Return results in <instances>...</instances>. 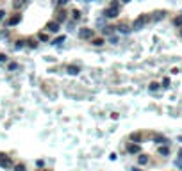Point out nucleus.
<instances>
[{"label": "nucleus", "mask_w": 182, "mask_h": 171, "mask_svg": "<svg viewBox=\"0 0 182 171\" xmlns=\"http://www.w3.org/2000/svg\"><path fill=\"white\" fill-rule=\"evenodd\" d=\"M152 22V14H143V16H139V18H136L134 20V23H132V27L138 30V29H143L146 23H150Z\"/></svg>", "instance_id": "nucleus-1"}, {"label": "nucleus", "mask_w": 182, "mask_h": 171, "mask_svg": "<svg viewBox=\"0 0 182 171\" xmlns=\"http://www.w3.org/2000/svg\"><path fill=\"white\" fill-rule=\"evenodd\" d=\"M13 160L7 157V155H4V153H0V168H4V169H11L13 168Z\"/></svg>", "instance_id": "nucleus-2"}, {"label": "nucleus", "mask_w": 182, "mask_h": 171, "mask_svg": "<svg viewBox=\"0 0 182 171\" xmlns=\"http://www.w3.org/2000/svg\"><path fill=\"white\" fill-rule=\"evenodd\" d=\"M79 38L80 39H93V30H91V29H80V30H79Z\"/></svg>", "instance_id": "nucleus-3"}, {"label": "nucleus", "mask_w": 182, "mask_h": 171, "mask_svg": "<svg viewBox=\"0 0 182 171\" xmlns=\"http://www.w3.org/2000/svg\"><path fill=\"white\" fill-rule=\"evenodd\" d=\"M59 25H61V23L57 22V20H54V22L47 23V27H45V29H47L48 32H59Z\"/></svg>", "instance_id": "nucleus-4"}, {"label": "nucleus", "mask_w": 182, "mask_h": 171, "mask_svg": "<svg viewBox=\"0 0 182 171\" xmlns=\"http://www.w3.org/2000/svg\"><path fill=\"white\" fill-rule=\"evenodd\" d=\"M118 13H120L118 9H113V7L109 6L104 13H102V14H104V18H114V16H118Z\"/></svg>", "instance_id": "nucleus-5"}, {"label": "nucleus", "mask_w": 182, "mask_h": 171, "mask_svg": "<svg viewBox=\"0 0 182 171\" xmlns=\"http://www.w3.org/2000/svg\"><path fill=\"white\" fill-rule=\"evenodd\" d=\"M152 137H154V141H155L157 144H170V141H168L164 136H161V134H154Z\"/></svg>", "instance_id": "nucleus-6"}, {"label": "nucleus", "mask_w": 182, "mask_h": 171, "mask_svg": "<svg viewBox=\"0 0 182 171\" xmlns=\"http://www.w3.org/2000/svg\"><path fill=\"white\" fill-rule=\"evenodd\" d=\"M66 14H68V13L64 11V9H59V11H57V16H55V20H57L59 23L66 22Z\"/></svg>", "instance_id": "nucleus-7"}, {"label": "nucleus", "mask_w": 182, "mask_h": 171, "mask_svg": "<svg viewBox=\"0 0 182 171\" xmlns=\"http://www.w3.org/2000/svg\"><path fill=\"white\" fill-rule=\"evenodd\" d=\"M20 20H22V14H14V16H11L9 20H7V25H9V27H13V25L20 23Z\"/></svg>", "instance_id": "nucleus-8"}, {"label": "nucleus", "mask_w": 182, "mask_h": 171, "mask_svg": "<svg viewBox=\"0 0 182 171\" xmlns=\"http://www.w3.org/2000/svg\"><path fill=\"white\" fill-rule=\"evenodd\" d=\"M27 6V0H13V7L14 9H23Z\"/></svg>", "instance_id": "nucleus-9"}, {"label": "nucleus", "mask_w": 182, "mask_h": 171, "mask_svg": "<svg viewBox=\"0 0 182 171\" xmlns=\"http://www.w3.org/2000/svg\"><path fill=\"white\" fill-rule=\"evenodd\" d=\"M116 29H118V30H120L121 34H129V32H130V30H132V29L129 27L127 23H120V25H118V27H116Z\"/></svg>", "instance_id": "nucleus-10"}, {"label": "nucleus", "mask_w": 182, "mask_h": 171, "mask_svg": "<svg viewBox=\"0 0 182 171\" xmlns=\"http://www.w3.org/2000/svg\"><path fill=\"white\" fill-rule=\"evenodd\" d=\"M127 152H129V153H138V152H139V144H138V143L129 144V146H127Z\"/></svg>", "instance_id": "nucleus-11"}, {"label": "nucleus", "mask_w": 182, "mask_h": 171, "mask_svg": "<svg viewBox=\"0 0 182 171\" xmlns=\"http://www.w3.org/2000/svg\"><path fill=\"white\" fill-rule=\"evenodd\" d=\"M159 153L161 155H170V146L164 144V146H159Z\"/></svg>", "instance_id": "nucleus-12"}, {"label": "nucleus", "mask_w": 182, "mask_h": 171, "mask_svg": "<svg viewBox=\"0 0 182 171\" xmlns=\"http://www.w3.org/2000/svg\"><path fill=\"white\" fill-rule=\"evenodd\" d=\"M114 29H116V27H111V25H105V27L102 29V34H105V36H107V34H113V32H114Z\"/></svg>", "instance_id": "nucleus-13"}, {"label": "nucleus", "mask_w": 182, "mask_h": 171, "mask_svg": "<svg viewBox=\"0 0 182 171\" xmlns=\"http://www.w3.org/2000/svg\"><path fill=\"white\" fill-rule=\"evenodd\" d=\"M72 18H73V22L80 20V11H79V9H73V11H72Z\"/></svg>", "instance_id": "nucleus-14"}, {"label": "nucleus", "mask_w": 182, "mask_h": 171, "mask_svg": "<svg viewBox=\"0 0 182 171\" xmlns=\"http://www.w3.org/2000/svg\"><path fill=\"white\" fill-rule=\"evenodd\" d=\"M68 73H72V75H77V73H79V66H75V64L68 66Z\"/></svg>", "instance_id": "nucleus-15"}, {"label": "nucleus", "mask_w": 182, "mask_h": 171, "mask_svg": "<svg viewBox=\"0 0 182 171\" xmlns=\"http://www.w3.org/2000/svg\"><path fill=\"white\" fill-rule=\"evenodd\" d=\"M13 169L14 171H27V168H25V164H16V166H13Z\"/></svg>", "instance_id": "nucleus-16"}, {"label": "nucleus", "mask_w": 182, "mask_h": 171, "mask_svg": "<svg viewBox=\"0 0 182 171\" xmlns=\"http://www.w3.org/2000/svg\"><path fill=\"white\" fill-rule=\"evenodd\" d=\"M120 2H121V0H113V2H111V7L120 11Z\"/></svg>", "instance_id": "nucleus-17"}, {"label": "nucleus", "mask_w": 182, "mask_h": 171, "mask_svg": "<svg viewBox=\"0 0 182 171\" xmlns=\"http://www.w3.org/2000/svg\"><path fill=\"white\" fill-rule=\"evenodd\" d=\"M38 38H39V41H48V34H47V32H41Z\"/></svg>", "instance_id": "nucleus-18"}, {"label": "nucleus", "mask_w": 182, "mask_h": 171, "mask_svg": "<svg viewBox=\"0 0 182 171\" xmlns=\"http://www.w3.org/2000/svg\"><path fill=\"white\" fill-rule=\"evenodd\" d=\"M68 2H70V0H57V2H55V6H57V7H63V6H66Z\"/></svg>", "instance_id": "nucleus-19"}, {"label": "nucleus", "mask_w": 182, "mask_h": 171, "mask_svg": "<svg viewBox=\"0 0 182 171\" xmlns=\"http://www.w3.org/2000/svg\"><path fill=\"white\" fill-rule=\"evenodd\" d=\"M27 43H29V46H30V48H36V46H38V41H36V39H29Z\"/></svg>", "instance_id": "nucleus-20"}, {"label": "nucleus", "mask_w": 182, "mask_h": 171, "mask_svg": "<svg viewBox=\"0 0 182 171\" xmlns=\"http://www.w3.org/2000/svg\"><path fill=\"white\" fill-rule=\"evenodd\" d=\"M173 23H175L177 27H179V25H182V14H179V16H177L175 20H173Z\"/></svg>", "instance_id": "nucleus-21"}, {"label": "nucleus", "mask_w": 182, "mask_h": 171, "mask_svg": "<svg viewBox=\"0 0 182 171\" xmlns=\"http://www.w3.org/2000/svg\"><path fill=\"white\" fill-rule=\"evenodd\" d=\"M63 41H64V36H59V38H55L52 43H54V45H59V43H63Z\"/></svg>", "instance_id": "nucleus-22"}, {"label": "nucleus", "mask_w": 182, "mask_h": 171, "mask_svg": "<svg viewBox=\"0 0 182 171\" xmlns=\"http://www.w3.org/2000/svg\"><path fill=\"white\" fill-rule=\"evenodd\" d=\"M93 45L100 46V45H104V39H102V38H97V39H93Z\"/></svg>", "instance_id": "nucleus-23"}, {"label": "nucleus", "mask_w": 182, "mask_h": 171, "mask_svg": "<svg viewBox=\"0 0 182 171\" xmlns=\"http://www.w3.org/2000/svg\"><path fill=\"white\" fill-rule=\"evenodd\" d=\"M146 162H148V159L145 155H139V164H146Z\"/></svg>", "instance_id": "nucleus-24"}, {"label": "nucleus", "mask_w": 182, "mask_h": 171, "mask_svg": "<svg viewBox=\"0 0 182 171\" xmlns=\"http://www.w3.org/2000/svg\"><path fill=\"white\" fill-rule=\"evenodd\" d=\"M155 89H159V84H157V82H152V84H150V91H155Z\"/></svg>", "instance_id": "nucleus-25"}, {"label": "nucleus", "mask_w": 182, "mask_h": 171, "mask_svg": "<svg viewBox=\"0 0 182 171\" xmlns=\"http://www.w3.org/2000/svg\"><path fill=\"white\" fill-rule=\"evenodd\" d=\"M14 48H16V50L23 48V41H16V45H14Z\"/></svg>", "instance_id": "nucleus-26"}, {"label": "nucleus", "mask_w": 182, "mask_h": 171, "mask_svg": "<svg viewBox=\"0 0 182 171\" xmlns=\"http://www.w3.org/2000/svg\"><path fill=\"white\" fill-rule=\"evenodd\" d=\"M163 88H170V78H164V80H163Z\"/></svg>", "instance_id": "nucleus-27"}, {"label": "nucleus", "mask_w": 182, "mask_h": 171, "mask_svg": "<svg viewBox=\"0 0 182 171\" xmlns=\"http://www.w3.org/2000/svg\"><path fill=\"white\" fill-rule=\"evenodd\" d=\"M9 70H11V72L13 70H18V64L16 62H11V64H9Z\"/></svg>", "instance_id": "nucleus-28"}, {"label": "nucleus", "mask_w": 182, "mask_h": 171, "mask_svg": "<svg viewBox=\"0 0 182 171\" xmlns=\"http://www.w3.org/2000/svg\"><path fill=\"white\" fill-rule=\"evenodd\" d=\"M109 43H118V38H116V36H111V38H109Z\"/></svg>", "instance_id": "nucleus-29"}, {"label": "nucleus", "mask_w": 182, "mask_h": 171, "mask_svg": "<svg viewBox=\"0 0 182 171\" xmlns=\"http://www.w3.org/2000/svg\"><path fill=\"white\" fill-rule=\"evenodd\" d=\"M4 16H6V11H2V9H0V22L4 20Z\"/></svg>", "instance_id": "nucleus-30"}, {"label": "nucleus", "mask_w": 182, "mask_h": 171, "mask_svg": "<svg viewBox=\"0 0 182 171\" xmlns=\"http://www.w3.org/2000/svg\"><path fill=\"white\" fill-rule=\"evenodd\" d=\"M4 61H7V57L4 54H0V62H4Z\"/></svg>", "instance_id": "nucleus-31"}, {"label": "nucleus", "mask_w": 182, "mask_h": 171, "mask_svg": "<svg viewBox=\"0 0 182 171\" xmlns=\"http://www.w3.org/2000/svg\"><path fill=\"white\" fill-rule=\"evenodd\" d=\"M177 166H179V168L182 169V160H179V162H177Z\"/></svg>", "instance_id": "nucleus-32"}, {"label": "nucleus", "mask_w": 182, "mask_h": 171, "mask_svg": "<svg viewBox=\"0 0 182 171\" xmlns=\"http://www.w3.org/2000/svg\"><path fill=\"white\" fill-rule=\"evenodd\" d=\"M179 159H182V150H180V152H179Z\"/></svg>", "instance_id": "nucleus-33"}, {"label": "nucleus", "mask_w": 182, "mask_h": 171, "mask_svg": "<svg viewBox=\"0 0 182 171\" xmlns=\"http://www.w3.org/2000/svg\"><path fill=\"white\" fill-rule=\"evenodd\" d=\"M121 2H125V4H127V2H130V0H121Z\"/></svg>", "instance_id": "nucleus-34"}, {"label": "nucleus", "mask_w": 182, "mask_h": 171, "mask_svg": "<svg viewBox=\"0 0 182 171\" xmlns=\"http://www.w3.org/2000/svg\"><path fill=\"white\" fill-rule=\"evenodd\" d=\"M86 2H91V0H86Z\"/></svg>", "instance_id": "nucleus-35"}]
</instances>
